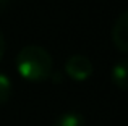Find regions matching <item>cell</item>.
<instances>
[{"instance_id":"1","label":"cell","mask_w":128,"mask_h":126,"mask_svg":"<svg viewBox=\"0 0 128 126\" xmlns=\"http://www.w3.org/2000/svg\"><path fill=\"white\" fill-rule=\"evenodd\" d=\"M16 69L29 82H44L54 74V60L41 45H26L16 55Z\"/></svg>"},{"instance_id":"2","label":"cell","mask_w":128,"mask_h":126,"mask_svg":"<svg viewBox=\"0 0 128 126\" xmlns=\"http://www.w3.org/2000/svg\"><path fill=\"white\" fill-rule=\"evenodd\" d=\"M92 62L81 54H75L66 58L65 74L76 82H83L92 76Z\"/></svg>"},{"instance_id":"3","label":"cell","mask_w":128,"mask_h":126,"mask_svg":"<svg viewBox=\"0 0 128 126\" xmlns=\"http://www.w3.org/2000/svg\"><path fill=\"white\" fill-rule=\"evenodd\" d=\"M112 42L120 52L128 55V10L115 19L112 26Z\"/></svg>"},{"instance_id":"4","label":"cell","mask_w":128,"mask_h":126,"mask_svg":"<svg viewBox=\"0 0 128 126\" xmlns=\"http://www.w3.org/2000/svg\"><path fill=\"white\" fill-rule=\"evenodd\" d=\"M110 79L120 91H128V58H122L112 66Z\"/></svg>"},{"instance_id":"5","label":"cell","mask_w":128,"mask_h":126,"mask_svg":"<svg viewBox=\"0 0 128 126\" xmlns=\"http://www.w3.org/2000/svg\"><path fill=\"white\" fill-rule=\"evenodd\" d=\"M54 126H86V121L80 112H65L55 120Z\"/></svg>"},{"instance_id":"6","label":"cell","mask_w":128,"mask_h":126,"mask_svg":"<svg viewBox=\"0 0 128 126\" xmlns=\"http://www.w3.org/2000/svg\"><path fill=\"white\" fill-rule=\"evenodd\" d=\"M12 92H13L12 79H10L5 73L0 71V104H5V102L12 97Z\"/></svg>"},{"instance_id":"7","label":"cell","mask_w":128,"mask_h":126,"mask_svg":"<svg viewBox=\"0 0 128 126\" xmlns=\"http://www.w3.org/2000/svg\"><path fill=\"white\" fill-rule=\"evenodd\" d=\"M3 54H5V36L0 31V60L3 58Z\"/></svg>"},{"instance_id":"8","label":"cell","mask_w":128,"mask_h":126,"mask_svg":"<svg viewBox=\"0 0 128 126\" xmlns=\"http://www.w3.org/2000/svg\"><path fill=\"white\" fill-rule=\"evenodd\" d=\"M10 2H12V0H0V10L6 8V6L10 5Z\"/></svg>"}]
</instances>
